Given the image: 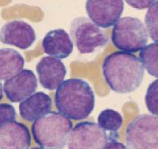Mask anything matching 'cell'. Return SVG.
<instances>
[{
    "mask_svg": "<svg viewBox=\"0 0 158 149\" xmlns=\"http://www.w3.org/2000/svg\"><path fill=\"white\" fill-rule=\"evenodd\" d=\"M102 71L111 90L120 94L136 91L144 77V68L138 57L122 51L114 52L105 57Z\"/></svg>",
    "mask_w": 158,
    "mask_h": 149,
    "instance_id": "cell-1",
    "label": "cell"
},
{
    "mask_svg": "<svg viewBox=\"0 0 158 149\" xmlns=\"http://www.w3.org/2000/svg\"><path fill=\"white\" fill-rule=\"evenodd\" d=\"M54 101L60 113L71 119L81 121L92 113L95 97L87 82L81 79H70L58 87Z\"/></svg>",
    "mask_w": 158,
    "mask_h": 149,
    "instance_id": "cell-2",
    "label": "cell"
},
{
    "mask_svg": "<svg viewBox=\"0 0 158 149\" xmlns=\"http://www.w3.org/2000/svg\"><path fill=\"white\" fill-rule=\"evenodd\" d=\"M73 124L69 118L56 111H50L37 118L31 127L37 145L43 148L60 149L65 147Z\"/></svg>",
    "mask_w": 158,
    "mask_h": 149,
    "instance_id": "cell-3",
    "label": "cell"
},
{
    "mask_svg": "<svg viewBox=\"0 0 158 149\" xmlns=\"http://www.w3.org/2000/svg\"><path fill=\"white\" fill-rule=\"evenodd\" d=\"M111 41L119 50L135 53L146 46L148 34L145 25L140 19L127 16L120 18L114 24Z\"/></svg>",
    "mask_w": 158,
    "mask_h": 149,
    "instance_id": "cell-4",
    "label": "cell"
},
{
    "mask_svg": "<svg viewBox=\"0 0 158 149\" xmlns=\"http://www.w3.org/2000/svg\"><path fill=\"white\" fill-rule=\"evenodd\" d=\"M72 40L81 54H91L105 47L109 37L104 30L85 16L77 17L70 23Z\"/></svg>",
    "mask_w": 158,
    "mask_h": 149,
    "instance_id": "cell-5",
    "label": "cell"
},
{
    "mask_svg": "<svg viewBox=\"0 0 158 149\" xmlns=\"http://www.w3.org/2000/svg\"><path fill=\"white\" fill-rule=\"evenodd\" d=\"M125 139L128 148L157 149V116L148 114L137 116L128 124Z\"/></svg>",
    "mask_w": 158,
    "mask_h": 149,
    "instance_id": "cell-6",
    "label": "cell"
},
{
    "mask_svg": "<svg viewBox=\"0 0 158 149\" xmlns=\"http://www.w3.org/2000/svg\"><path fill=\"white\" fill-rule=\"evenodd\" d=\"M109 141V135L98 124L83 121L70 131L67 144L70 149H103Z\"/></svg>",
    "mask_w": 158,
    "mask_h": 149,
    "instance_id": "cell-7",
    "label": "cell"
},
{
    "mask_svg": "<svg viewBox=\"0 0 158 149\" xmlns=\"http://www.w3.org/2000/svg\"><path fill=\"white\" fill-rule=\"evenodd\" d=\"M87 13L98 27L108 28L119 20L124 10L123 1H87Z\"/></svg>",
    "mask_w": 158,
    "mask_h": 149,
    "instance_id": "cell-8",
    "label": "cell"
},
{
    "mask_svg": "<svg viewBox=\"0 0 158 149\" xmlns=\"http://www.w3.org/2000/svg\"><path fill=\"white\" fill-rule=\"evenodd\" d=\"M1 42L25 50L29 48L36 40L34 28L28 23L14 20L6 23L1 29Z\"/></svg>",
    "mask_w": 158,
    "mask_h": 149,
    "instance_id": "cell-9",
    "label": "cell"
},
{
    "mask_svg": "<svg viewBox=\"0 0 158 149\" xmlns=\"http://www.w3.org/2000/svg\"><path fill=\"white\" fill-rule=\"evenodd\" d=\"M37 88V79L32 70L24 69L4 83V92L13 103L22 101L32 95Z\"/></svg>",
    "mask_w": 158,
    "mask_h": 149,
    "instance_id": "cell-10",
    "label": "cell"
},
{
    "mask_svg": "<svg viewBox=\"0 0 158 149\" xmlns=\"http://www.w3.org/2000/svg\"><path fill=\"white\" fill-rule=\"evenodd\" d=\"M36 71L41 86L49 90H54L62 84L67 69L64 63L53 57L46 56L36 65Z\"/></svg>",
    "mask_w": 158,
    "mask_h": 149,
    "instance_id": "cell-11",
    "label": "cell"
},
{
    "mask_svg": "<svg viewBox=\"0 0 158 149\" xmlns=\"http://www.w3.org/2000/svg\"><path fill=\"white\" fill-rule=\"evenodd\" d=\"M31 145V136L27 127L11 121L1 124L0 149H26Z\"/></svg>",
    "mask_w": 158,
    "mask_h": 149,
    "instance_id": "cell-12",
    "label": "cell"
},
{
    "mask_svg": "<svg viewBox=\"0 0 158 149\" xmlns=\"http://www.w3.org/2000/svg\"><path fill=\"white\" fill-rule=\"evenodd\" d=\"M42 46L46 54L60 59L68 57L73 49L70 37L63 29L48 32L43 39Z\"/></svg>",
    "mask_w": 158,
    "mask_h": 149,
    "instance_id": "cell-13",
    "label": "cell"
},
{
    "mask_svg": "<svg viewBox=\"0 0 158 149\" xmlns=\"http://www.w3.org/2000/svg\"><path fill=\"white\" fill-rule=\"evenodd\" d=\"M52 106V99L48 94L36 92L19 104L20 116L23 119L32 122L50 112Z\"/></svg>",
    "mask_w": 158,
    "mask_h": 149,
    "instance_id": "cell-14",
    "label": "cell"
},
{
    "mask_svg": "<svg viewBox=\"0 0 158 149\" xmlns=\"http://www.w3.org/2000/svg\"><path fill=\"white\" fill-rule=\"evenodd\" d=\"M25 60L21 54L11 48L0 50V79L7 80L19 73L24 66Z\"/></svg>",
    "mask_w": 158,
    "mask_h": 149,
    "instance_id": "cell-15",
    "label": "cell"
},
{
    "mask_svg": "<svg viewBox=\"0 0 158 149\" xmlns=\"http://www.w3.org/2000/svg\"><path fill=\"white\" fill-rule=\"evenodd\" d=\"M140 61L151 76L158 77V44H149L142 49L139 54Z\"/></svg>",
    "mask_w": 158,
    "mask_h": 149,
    "instance_id": "cell-16",
    "label": "cell"
},
{
    "mask_svg": "<svg viewBox=\"0 0 158 149\" xmlns=\"http://www.w3.org/2000/svg\"><path fill=\"white\" fill-rule=\"evenodd\" d=\"M98 124L105 131L110 133H118L123 124V117L118 111L112 109H105L99 114Z\"/></svg>",
    "mask_w": 158,
    "mask_h": 149,
    "instance_id": "cell-17",
    "label": "cell"
},
{
    "mask_svg": "<svg viewBox=\"0 0 158 149\" xmlns=\"http://www.w3.org/2000/svg\"><path fill=\"white\" fill-rule=\"evenodd\" d=\"M158 2L154 1L152 5L148 8L145 16V27L150 38L157 43L158 41Z\"/></svg>",
    "mask_w": 158,
    "mask_h": 149,
    "instance_id": "cell-18",
    "label": "cell"
},
{
    "mask_svg": "<svg viewBox=\"0 0 158 149\" xmlns=\"http://www.w3.org/2000/svg\"><path fill=\"white\" fill-rule=\"evenodd\" d=\"M157 95L158 81L155 80L148 87L145 96V103L148 110L152 115L155 116L158 115Z\"/></svg>",
    "mask_w": 158,
    "mask_h": 149,
    "instance_id": "cell-19",
    "label": "cell"
},
{
    "mask_svg": "<svg viewBox=\"0 0 158 149\" xmlns=\"http://www.w3.org/2000/svg\"><path fill=\"white\" fill-rule=\"evenodd\" d=\"M16 115L15 108L11 104L3 103L0 105V124L15 121Z\"/></svg>",
    "mask_w": 158,
    "mask_h": 149,
    "instance_id": "cell-20",
    "label": "cell"
},
{
    "mask_svg": "<svg viewBox=\"0 0 158 149\" xmlns=\"http://www.w3.org/2000/svg\"><path fill=\"white\" fill-rule=\"evenodd\" d=\"M154 1H147V0H142V1H126L125 2L132 8L142 10L149 8Z\"/></svg>",
    "mask_w": 158,
    "mask_h": 149,
    "instance_id": "cell-21",
    "label": "cell"
},
{
    "mask_svg": "<svg viewBox=\"0 0 158 149\" xmlns=\"http://www.w3.org/2000/svg\"><path fill=\"white\" fill-rule=\"evenodd\" d=\"M127 146L124 144L118 142L117 140L110 141L106 145L105 148H127Z\"/></svg>",
    "mask_w": 158,
    "mask_h": 149,
    "instance_id": "cell-22",
    "label": "cell"
},
{
    "mask_svg": "<svg viewBox=\"0 0 158 149\" xmlns=\"http://www.w3.org/2000/svg\"><path fill=\"white\" fill-rule=\"evenodd\" d=\"M3 90H4V89L3 88V84L1 83V100L3 98Z\"/></svg>",
    "mask_w": 158,
    "mask_h": 149,
    "instance_id": "cell-23",
    "label": "cell"
}]
</instances>
